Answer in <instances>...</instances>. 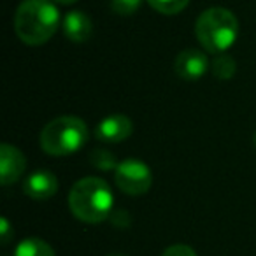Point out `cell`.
<instances>
[{
	"label": "cell",
	"instance_id": "cell-1",
	"mask_svg": "<svg viewBox=\"0 0 256 256\" xmlns=\"http://www.w3.org/2000/svg\"><path fill=\"white\" fill-rule=\"evenodd\" d=\"M60 12L51 0H23L14 14V30L28 46H42L54 36Z\"/></svg>",
	"mask_w": 256,
	"mask_h": 256
},
{
	"label": "cell",
	"instance_id": "cell-2",
	"mask_svg": "<svg viewBox=\"0 0 256 256\" xmlns=\"http://www.w3.org/2000/svg\"><path fill=\"white\" fill-rule=\"evenodd\" d=\"M114 196L109 184L98 178L79 179L68 193L70 212L82 223L96 224L112 212Z\"/></svg>",
	"mask_w": 256,
	"mask_h": 256
},
{
	"label": "cell",
	"instance_id": "cell-3",
	"mask_svg": "<svg viewBox=\"0 0 256 256\" xmlns=\"http://www.w3.org/2000/svg\"><path fill=\"white\" fill-rule=\"evenodd\" d=\"M198 42L210 53H223L238 37V22L224 8H210L198 16L195 23Z\"/></svg>",
	"mask_w": 256,
	"mask_h": 256
},
{
	"label": "cell",
	"instance_id": "cell-4",
	"mask_svg": "<svg viewBox=\"0 0 256 256\" xmlns=\"http://www.w3.org/2000/svg\"><path fill=\"white\" fill-rule=\"evenodd\" d=\"M88 140V126L78 116H60L40 132V148L51 156H67L82 148Z\"/></svg>",
	"mask_w": 256,
	"mask_h": 256
},
{
	"label": "cell",
	"instance_id": "cell-5",
	"mask_svg": "<svg viewBox=\"0 0 256 256\" xmlns=\"http://www.w3.org/2000/svg\"><path fill=\"white\" fill-rule=\"evenodd\" d=\"M114 181L123 193L130 196H139L150 192L153 184V174L144 162L126 158L120 162L118 168L114 170Z\"/></svg>",
	"mask_w": 256,
	"mask_h": 256
},
{
	"label": "cell",
	"instance_id": "cell-6",
	"mask_svg": "<svg viewBox=\"0 0 256 256\" xmlns=\"http://www.w3.org/2000/svg\"><path fill=\"white\" fill-rule=\"evenodd\" d=\"M134 132V124L130 118L124 114H110L104 118L95 128V137L102 142L116 144L128 139Z\"/></svg>",
	"mask_w": 256,
	"mask_h": 256
},
{
	"label": "cell",
	"instance_id": "cell-7",
	"mask_svg": "<svg viewBox=\"0 0 256 256\" xmlns=\"http://www.w3.org/2000/svg\"><path fill=\"white\" fill-rule=\"evenodd\" d=\"M176 72L181 79L186 81H196L200 79L210 67V62L206 53L198 50H184L176 58Z\"/></svg>",
	"mask_w": 256,
	"mask_h": 256
},
{
	"label": "cell",
	"instance_id": "cell-8",
	"mask_svg": "<svg viewBox=\"0 0 256 256\" xmlns=\"http://www.w3.org/2000/svg\"><path fill=\"white\" fill-rule=\"evenodd\" d=\"M26 168V160L18 148L4 142L0 146V181L8 186L18 181Z\"/></svg>",
	"mask_w": 256,
	"mask_h": 256
},
{
	"label": "cell",
	"instance_id": "cell-9",
	"mask_svg": "<svg viewBox=\"0 0 256 256\" xmlns=\"http://www.w3.org/2000/svg\"><path fill=\"white\" fill-rule=\"evenodd\" d=\"M23 192L34 200H48L58 192V179L51 170L39 168L25 179Z\"/></svg>",
	"mask_w": 256,
	"mask_h": 256
},
{
	"label": "cell",
	"instance_id": "cell-10",
	"mask_svg": "<svg viewBox=\"0 0 256 256\" xmlns=\"http://www.w3.org/2000/svg\"><path fill=\"white\" fill-rule=\"evenodd\" d=\"M64 32H65V36H67V39H70L72 42H76V44L86 42V40L92 37L93 23L86 12L70 11L68 14H65Z\"/></svg>",
	"mask_w": 256,
	"mask_h": 256
},
{
	"label": "cell",
	"instance_id": "cell-11",
	"mask_svg": "<svg viewBox=\"0 0 256 256\" xmlns=\"http://www.w3.org/2000/svg\"><path fill=\"white\" fill-rule=\"evenodd\" d=\"M14 256H56L50 244L42 238L30 237L16 246Z\"/></svg>",
	"mask_w": 256,
	"mask_h": 256
},
{
	"label": "cell",
	"instance_id": "cell-12",
	"mask_svg": "<svg viewBox=\"0 0 256 256\" xmlns=\"http://www.w3.org/2000/svg\"><path fill=\"white\" fill-rule=\"evenodd\" d=\"M210 70L218 79H230L237 70V64L230 54H220L210 62Z\"/></svg>",
	"mask_w": 256,
	"mask_h": 256
},
{
	"label": "cell",
	"instance_id": "cell-13",
	"mask_svg": "<svg viewBox=\"0 0 256 256\" xmlns=\"http://www.w3.org/2000/svg\"><path fill=\"white\" fill-rule=\"evenodd\" d=\"M146 2L154 11L167 16L178 14V12H181L190 4V0H146Z\"/></svg>",
	"mask_w": 256,
	"mask_h": 256
},
{
	"label": "cell",
	"instance_id": "cell-14",
	"mask_svg": "<svg viewBox=\"0 0 256 256\" xmlns=\"http://www.w3.org/2000/svg\"><path fill=\"white\" fill-rule=\"evenodd\" d=\"M92 164L93 167L100 168V170H116L118 165L116 164V158H114L112 153H109V151L106 150H96L92 153Z\"/></svg>",
	"mask_w": 256,
	"mask_h": 256
},
{
	"label": "cell",
	"instance_id": "cell-15",
	"mask_svg": "<svg viewBox=\"0 0 256 256\" xmlns=\"http://www.w3.org/2000/svg\"><path fill=\"white\" fill-rule=\"evenodd\" d=\"M142 0H110V8L120 16H130L140 8Z\"/></svg>",
	"mask_w": 256,
	"mask_h": 256
},
{
	"label": "cell",
	"instance_id": "cell-16",
	"mask_svg": "<svg viewBox=\"0 0 256 256\" xmlns=\"http://www.w3.org/2000/svg\"><path fill=\"white\" fill-rule=\"evenodd\" d=\"M162 256H196V252L186 244H174L165 249Z\"/></svg>",
	"mask_w": 256,
	"mask_h": 256
},
{
	"label": "cell",
	"instance_id": "cell-17",
	"mask_svg": "<svg viewBox=\"0 0 256 256\" xmlns=\"http://www.w3.org/2000/svg\"><path fill=\"white\" fill-rule=\"evenodd\" d=\"M0 234H2V244L6 246L11 242L12 230H11V224H9L8 218H2V220H0Z\"/></svg>",
	"mask_w": 256,
	"mask_h": 256
},
{
	"label": "cell",
	"instance_id": "cell-18",
	"mask_svg": "<svg viewBox=\"0 0 256 256\" xmlns=\"http://www.w3.org/2000/svg\"><path fill=\"white\" fill-rule=\"evenodd\" d=\"M56 2H60V4H65V6H68V4H74V2H78V0H56Z\"/></svg>",
	"mask_w": 256,
	"mask_h": 256
},
{
	"label": "cell",
	"instance_id": "cell-19",
	"mask_svg": "<svg viewBox=\"0 0 256 256\" xmlns=\"http://www.w3.org/2000/svg\"><path fill=\"white\" fill-rule=\"evenodd\" d=\"M252 140H254V146H256V134H254V137H252Z\"/></svg>",
	"mask_w": 256,
	"mask_h": 256
},
{
	"label": "cell",
	"instance_id": "cell-20",
	"mask_svg": "<svg viewBox=\"0 0 256 256\" xmlns=\"http://www.w3.org/2000/svg\"><path fill=\"white\" fill-rule=\"evenodd\" d=\"M109 256H123V254H109Z\"/></svg>",
	"mask_w": 256,
	"mask_h": 256
}]
</instances>
